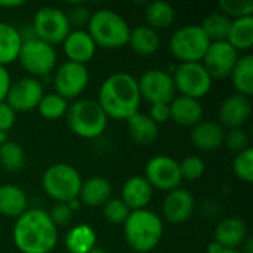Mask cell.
Segmentation results:
<instances>
[{
	"label": "cell",
	"instance_id": "6da1fadb",
	"mask_svg": "<svg viewBox=\"0 0 253 253\" xmlns=\"http://www.w3.org/2000/svg\"><path fill=\"white\" fill-rule=\"evenodd\" d=\"M12 239L21 253H50L58 245V228L50 221L47 211L27 209L16 218Z\"/></svg>",
	"mask_w": 253,
	"mask_h": 253
},
{
	"label": "cell",
	"instance_id": "7a4b0ae2",
	"mask_svg": "<svg viewBox=\"0 0 253 253\" xmlns=\"http://www.w3.org/2000/svg\"><path fill=\"white\" fill-rule=\"evenodd\" d=\"M141 101L138 79L129 73H114L102 82L96 102L108 119L127 120L139 113Z\"/></svg>",
	"mask_w": 253,
	"mask_h": 253
},
{
	"label": "cell",
	"instance_id": "3957f363",
	"mask_svg": "<svg viewBox=\"0 0 253 253\" xmlns=\"http://www.w3.org/2000/svg\"><path fill=\"white\" fill-rule=\"evenodd\" d=\"M125 240L127 246L138 253L154 251L163 237V222L160 216L148 209L132 211L123 224Z\"/></svg>",
	"mask_w": 253,
	"mask_h": 253
},
{
	"label": "cell",
	"instance_id": "277c9868",
	"mask_svg": "<svg viewBox=\"0 0 253 253\" xmlns=\"http://www.w3.org/2000/svg\"><path fill=\"white\" fill-rule=\"evenodd\" d=\"M86 31L96 47L119 49L127 44L130 27L120 13L111 9H98L90 15Z\"/></svg>",
	"mask_w": 253,
	"mask_h": 253
},
{
	"label": "cell",
	"instance_id": "5b68a950",
	"mask_svg": "<svg viewBox=\"0 0 253 253\" xmlns=\"http://www.w3.org/2000/svg\"><path fill=\"white\" fill-rule=\"evenodd\" d=\"M65 119L70 130L84 139L101 136L108 125L107 114L93 99H76L68 105Z\"/></svg>",
	"mask_w": 253,
	"mask_h": 253
},
{
	"label": "cell",
	"instance_id": "8992f818",
	"mask_svg": "<svg viewBox=\"0 0 253 253\" xmlns=\"http://www.w3.org/2000/svg\"><path fill=\"white\" fill-rule=\"evenodd\" d=\"M82 176L79 170L68 163H55L49 166L42 178L44 193L56 203H68L79 199Z\"/></svg>",
	"mask_w": 253,
	"mask_h": 253
},
{
	"label": "cell",
	"instance_id": "52a82bcc",
	"mask_svg": "<svg viewBox=\"0 0 253 253\" xmlns=\"http://www.w3.org/2000/svg\"><path fill=\"white\" fill-rule=\"evenodd\" d=\"M211 42L200 25H185L178 28L169 40L172 55L182 62H202Z\"/></svg>",
	"mask_w": 253,
	"mask_h": 253
},
{
	"label": "cell",
	"instance_id": "ba28073f",
	"mask_svg": "<svg viewBox=\"0 0 253 253\" xmlns=\"http://www.w3.org/2000/svg\"><path fill=\"white\" fill-rule=\"evenodd\" d=\"M31 28L36 34V39L50 46L62 43L71 31L67 13L55 6L40 7L33 18Z\"/></svg>",
	"mask_w": 253,
	"mask_h": 253
},
{
	"label": "cell",
	"instance_id": "9c48e42d",
	"mask_svg": "<svg viewBox=\"0 0 253 253\" xmlns=\"http://www.w3.org/2000/svg\"><path fill=\"white\" fill-rule=\"evenodd\" d=\"M175 89L182 96L200 101L212 89V77L202 62H182L172 74Z\"/></svg>",
	"mask_w": 253,
	"mask_h": 253
},
{
	"label": "cell",
	"instance_id": "30bf717a",
	"mask_svg": "<svg viewBox=\"0 0 253 253\" xmlns=\"http://www.w3.org/2000/svg\"><path fill=\"white\" fill-rule=\"evenodd\" d=\"M56 59L58 55L55 47L39 39H30L22 42L18 55L21 67L34 79L50 74L56 65Z\"/></svg>",
	"mask_w": 253,
	"mask_h": 253
},
{
	"label": "cell",
	"instance_id": "8fae6325",
	"mask_svg": "<svg viewBox=\"0 0 253 253\" xmlns=\"http://www.w3.org/2000/svg\"><path fill=\"white\" fill-rule=\"evenodd\" d=\"M138 87H139L141 99L147 101L150 105L170 104L172 99L176 96V89L172 74L159 68L147 70L138 79Z\"/></svg>",
	"mask_w": 253,
	"mask_h": 253
},
{
	"label": "cell",
	"instance_id": "7c38bea8",
	"mask_svg": "<svg viewBox=\"0 0 253 253\" xmlns=\"http://www.w3.org/2000/svg\"><path fill=\"white\" fill-rule=\"evenodd\" d=\"M144 178L153 187V190L172 191L181 187L182 176L179 170V162L168 156H156L145 166Z\"/></svg>",
	"mask_w": 253,
	"mask_h": 253
},
{
	"label": "cell",
	"instance_id": "4fadbf2b",
	"mask_svg": "<svg viewBox=\"0 0 253 253\" xmlns=\"http://www.w3.org/2000/svg\"><path fill=\"white\" fill-rule=\"evenodd\" d=\"M89 84V71L86 65H80L76 62H64L53 76L55 93L62 96L64 99H76L79 98Z\"/></svg>",
	"mask_w": 253,
	"mask_h": 253
},
{
	"label": "cell",
	"instance_id": "5bb4252c",
	"mask_svg": "<svg viewBox=\"0 0 253 253\" xmlns=\"http://www.w3.org/2000/svg\"><path fill=\"white\" fill-rule=\"evenodd\" d=\"M43 95L44 90L40 80L34 77H22L10 83L4 102L15 113H27L37 110Z\"/></svg>",
	"mask_w": 253,
	"mask_h": 253
},
{
	"label": "cell",
	"instance_id": "9a60e30c",
	"mask_svg": "<svg viewBox=\"0 0 253 253\" xmlns=\"http://www.w3.org/2000/svg\"><path fill=\"white\" fill-rule=\"evenodd\" d=\"M237 59L239 52L227 40L212 42L202 59V64L212 77V80H215L230 77Z\"/></svg>",
	"mask_w": 253,
	"mask_h": 253
},
{
	"label": "cell",
	"instance_id": "2e32d148",
	"mask_svg": "<svg viewBox=\"0 0 253 253\" xmlns=\"http://www.w3.org/2000/svg\"><path fill=\"white\" fill-rule=\"evenodd\" d=\"M252 114V102L251 98L243 95H231L225 98L219 107L218 117L219 125L227 129H243Z\"/></svg>",
	"mask_w": 253,
	"mask_h": 253
},
{
	"label": "cell",
	"instance_id": "e0dca14e",
	"mask_svg": "<svg viewBox=\"0 0 253 253\" xmlns=\"http://www.w3.org/2000/svg\"><path fill=\"white\" fill-rule=\"evenodd\" d=\"M194 197L190 191L184 188H176L168 193L163 200V215L170 224H182L188 221L194 212Z\"/></svg>",
	"mask_w": 253,
	"mask_h": 253
},
{
	"label": "cell",
	"instance_id": "ac0fdd59",
	"mask_svg": "<svg viewBox=\"0 0 253 253\" xmlns=\"http://www.w3.org/2000/svg\"><path fill=\"white\" fill-rule=\"evenodd\" d=\"M64 44V53L70 62H76L80 65H86L96 53V44L89 36L86 30H71Z\"/></svg>",
	"mask_w": 253,
	"mask_h": 253
},
{
	"label": "cell",
	"instance_id": "d6986e66",
	"mask_svg": "<svg viewBox=\"0 0 253 253\" xmlns=\"http://www.w3.org/2000/svg\"><path fill=\"white\" fill-rule=\"evenodd\" d=\"M225 129L212 120H202L190 130L191 144L202 151H213L224 145Z\"/></svg>",
	"mask_w": 253,
	"mask_h": 253
},
{
	"label": "cell",
	"instance_id": "ffe728a7",
	"mask_svg": "<svg viewBox=\"0 0 253 253\" xmlns=\"http://www.w3.org/2000/svg\"><path fill=\"white\" fill-rule=\"evenodd\" d=\"M153 187L144 176H130L122 188V200L130 211H142L151 203Z\"/></svg>",
	"mask_w": 253,
	"mask_h": 253
},
{
	"label": "cell",
	"instance_id": "44dd1931",
	"mask_svg": "<svg viewBox=\"0 0 253 253\" xmlns=\"http://www.w3.org/2000/svg\"><path fill=\"white\" fill-rule=\"evenodd\" d=\"M213 237L225 249H239L249 237L248 225L240 218H227L216 225Z\"/></svg>",
	"mask_w": 253,
	"mask_h": 253
},
{
	"label": "cell",
	"instance_id": "7402d4cb",
	"mask_svg": "<svg viewBox=\"0 0 253 253\" xmlns=\"http://www.w3.org/2000/svg\"><path fill=\"white\" fill-rule=\"evenodd\" d=\"M170 120L179 126L193 127L203 120V107L200 101L188 96H175L169 104Z\"/></svg>",
	"mask_w": 253,
	"mask_h": 253
},
{
	"label": "cell",
	"instance_id": "603a6c76",
	"mask_svg": "<svg viewBox=\"0 0 253 253\" xmlns=\"http://www.w3.org/2000/svg\"><path fill=\"white\" fill-rule=\"evenodd\" d=\"M113 194L110 181L104 176H90L82 182L79 200L89 208H102Z\"/></svg>",
	"mask_w": 253,
	"mask_h": 253
},
{
	"label": "cell",
	"instance_id": "cb8c5ba5",
	"mask_svg": "<svg viewBox=\"0 0 253 253\" xmlns=\"http://www.w3.org/2000/svg\"><path fill=\"white\" fill-rule=\"evenodd\" d=\"M28 209L25 191L15 184L0 185V215L6 218H19Z\"/></svg>",
	"mask_w": 253,
	"mask_h": 253
},
{
	"label": "cell",
	"instance_id": "d4e9b609",
	"mask_svg": "<svg viewBox=\"0 0 253 253\" xmlns=\"http://www.w3.org/2000/svg\"><path fill=\"white\" fill-rule=\"evenodd\" d=\"M127 44L139 56H151L160 47V36L148 25H138L130 28Z\"/></svg>",
	"mask_w": 253,
	"mask_h": 253
},
{
	"label": "cell",
	"instance_id": "484cf974",
	"mask_svg": "<svg viewBox=\"0 0 253 253\" xmlns=\"http://www.w3.org/2000/svg\"><path fill=\"white\" fill-rule=\"evenodd\" d=\"M127 132L133 142L139 145H150L159 136V126L150 119L148 114L136 113L126 120Z\"/></svg>",
	"mask_w": 253,
	"mask_h": 253
},
{
	"label": "cell",
	"instance_id": "4316f807",
	"mask_svg": "<svg viewBox=\"0 0 253 253\" xmlns=\"http://www.w3.org/2000/svg\"><path fill=\"white\" fill-rule=\"evenodd\" d=\"M22 39L19 30L10 24L0 22V67L18 61Z\"/></svg>",
	"mask_w": 253,
	"mask_h": 253
},
{
	"label": "cell",
	"instance_id": "83f0119b",
	"mask_svg": "<svg viewBox=\"0 0 253 253\" xmlns=\"http://www.w3.org/2000/svg\"><path fill=\"white\" fill-rule=\"evenodd\" d=\"M65 248L70 253H87L96 248V233L87 224H79L65 234Z\"/></svg>",
	"mask_w": 253,
	"mask_h": 253
},
{
	"label": "cell",
	"instance_id": "f1b7e54d",
	"mask_svg": "<svg viewBox=\"0 0 253 253\" xmlns=\"http://www.w3.org/2000/svg\"><path fill=\"white\" fill-rule=\"evenodd\" d=\"M231 82L239 95L251 98L253 95V56H239L231 74Z\"/></svg>",
	"mask_w": 253,
	"mask_h": 253
},
{
	"label": "cell",
	"instance_id": "f546056e",
	"mask_svg": "<svg viewBox=\"0 0 253 253\" xmlns=\"http://www.w3.org/2000/svg\"><path fill=\"white\" fill-rule=\"evenodd\" d=\"M227 42L237 52H248L253 46V16L233 19Z\"/></svg>",
	"mask_w": 253,
	"mask_h": 253
},
{
	"label": "cell",
	"instance_id": "4dcf8cb0",
	"mask_svg": "<svg viewBox=\"0 0 253 253\" xmlns=\"http://www.w3.org/2000/svg\"><path fill=\"white\" fill-rule=\"evenodd\" d=\"M145 25L156 31L169 28L175 21V9L169 3L162 0L151 1L145 7Z\"/></svg>",
	"mask_w": 253,
	"mask_h": 253
},
{
	"label": "cell",
	"instance_id": "1f68e13d",
	"mask_svg": "<svg viewBox=\"0 0 253 253\" xmlns=\"http://www.w3.org/2000/svg\"><path fill=\"white\" fill-rule=\"evenodd\" d=\"M230 27H231V19L225 16L222 12H215L208 15L200 24V28L208 36L211 43L225 42L230 33Z\"/></svg>",
	"mask_w": 253,
	"mask_h": 253
},
{
	"label": "cell",
	"instance_id": "d6a6232c",
	"mask_svg": "<svg viewBox=\"0 0 253 253\" xmlns=\"http://www.w3.org/2000/svg\"><path fill=\"white\" fill-rule=\"evenodd\" d=\"M68 105H70L68 101L64 99L62 96H59L58 93H55V92L53 93H44L39 107H37V111L44 120L55 122V120L65 117Z\"/></svg>",
	"mask_w": 253,
	"mask_h": 253
},
{
	"label": "cell",
	"instance_id": "836d02e7",
	"mask_svg": "<svg viewBox=\"0 0 253 253\" xmlns=\"http://www.w3.org/2000/svg\"><path fill=\"white\" fill-rule=\"evenodd\" d=\"M0 165L9 172H19L25 166L24 148L9 139L0 144Z\"/></svg>",
	"mask_w": 253,
	"mask_h": 253
},
{
	"label": "cell",
	"instance_id": "e575fe53",
	"mask_svg": "<svg viewBox=\"0 0 253 253\" xmlns=\"http://www.w3.org/2000/svg\"><path fill=\"white\" fill-rule=\"evenodd\" d=\"M102 212H104V218L114 225H123L127 219V216L130 215V209L123 203L122 199H116L111 197L104 206H102Z\"/></svg>",
	"mask_w": 253,
	"mask_h": 253
},
{
	"label": "cell",
	"instance_id": "d590c367",
	"mask_svg": "<svg viewBox=\"0 0 253 253\" xmlns=\"http://www.w3.org/2000/svg\"><path fill=\"white\" fill-rule=\"evenodd\" d=\"M233 170L240 181L248 184L253 182V148H248L236 154V159L233 162Z\"/></svg>",
	"mask_w": 253,
	"mask_h": 253
},
{
	"label": "cell",
	"instance_id": "8d00e7d4",
	"mask_svg": "<svg viewBox=\"0 0 253 253\" xmlns=\"http://www.w3.org/2000/svg\"><path fill=\"white\" fill-rule=\"evenodd\" d=\"M219 7L231 21L253 16V1L251 0H221Z\"/></svg>",
	"mask_w": 253,
	"mask_h": 253
},
{
	"label": "cell",
	"instance_id": "74e56055",
	"mask_svg": "<svg viewBox=\"0 0 253 253\" xmlns=\"http://www.w3.org/2000/svg\"><path fill=\"white\" fill-rule=\"evenodd\" d=\"M182 181H197L206 172V163L199 156H188L179 163Z\"/></svg>",
	"mask_w": 253,
	"mask_h": 253
},
{
	"label": "cell",
	"instance_id": "f35d334b",
	"mask_svg": "<svg viewBox=\"0 0 253 253\" xmlns=\"http://www.w3.org/2000/svg\"><path fill=\"white\" fill-rule=\"evenodd\" d=\"M224 145L230 151L239 154L251 148V139H249V135L243 129H231V130H225Z\"/></svg>",
	"mask_w": 253,
	"mask_h": 253
},
{
	"label": "cell",
	"instance_id": "ab89813d",
	"mask_svg": "<svg viewBox=\"0 0 253 253\" xmlns=\"http://www.w3.org/2000/svg\"><path fill=\"white\" fill-rule=\"evenodd\" d=\"M73 213L74 212L68 208L67 203H55L50 211H47V215L56 228L68 225L73 219Z\"/></svg>",
	"mask_w": 253,
	"mask_h": 253
},
{
	"label": "cell",
	"instance_id": "60d3db41",
	"mask_svg": "<svg viewBox=\"0 0 253 253\" xmlns=\"http://www.w3.org/2000/svg\"><path fill=\"white\" fill-rule=\"evenodd\" d=\"M65 13H67V12H65ZM90 15H92V13L89 12L87 7H84V6H73V7L68 10L67 18H68L70 25H76V27H79V30H80V27L87 25V22H89V19H90Z\"/></svg>",
	"mask_w": 253,
	"mask_h": 253
},
{
	"label": "cell",
	"instance_id": "b9f144b4",
	"mask_svg": "<svg viewBox=\"0 0 253 253\" xmlns=\"http://www.w3.org/2000/svg\"><path fill=\"white\" fill-rule=\"evenodd\" d=\"M16 123V113L3 101L0 102V132L7 133Z\"/></svg>",
	"mask_w": 253,
	"mask_h": 253
},
{
	"label": "cell",
	"instance_id": "7bdbcfd3",
	"mask_svg": "<svg viewBox=\"0 0 253 253\" xmlns=\"http://www.w3.org/2000/svg\"><path fill=\"white\" fill-rule=\"evenodd\" d=\"M150 119L159 126L170 120V110L169 104H153L150 108Z\"/></svg>",
	"mask_w": 253,
	"mask_h": 253
},
{
	"label": "cell",
	"instance_id": "ee69618b",
	"mask_svg": "<svg viewBox=\"0 0 253 253\" xmlns=\"http://www.w3.org/2000/svg\"><path fill=\"white\" fill-rule=\"evenodd\" d=\"M10 83H12V80H10L9 71L6 70V67H0V102H3L6 99Z\"/></svg>",
	"mask_w": 253,
	"mask_h": 253
},
{
	"label": "cell",
	"instance_id": "f6af8a7d",
	"mask_svg": "<svg viewBox=\"0 0 253 253\" xmlns=\"http://www.w3.org/2000/svg\"><path fill=\"white\" fill-rule=\"evenodd\" d=\"M24 4H25L24 0H0L1 9H18Z\"/></svg>",
	"mask_w": 253,
	"mask_h": 253
},
{
	"label": "cell",
	"instance_id": "bcb514c9",
	"mask_svg": "<svg viewBox=\"0 0 253 253\" xmlns=\"http://www.w3.org/2000/svg\"><path fill=\"white\" fill-rule=\"evenodd\" d=\"M224 249H225V248H222L219 243H216V242L213 240V242L209 243V246H208V253H221Z\"/></svg>",
	"mask_w": 253,
	"mask_h": 253
},
{
	"label": "cell",
	"instance_id": "7dc6e473",
	"mask_svg": "<svg viewBox=\"0 0 253 253\" xmlns=\"http://www.w3.org/2000/svg\"><path fill=\"white\" fill-rule=\"evenodd\" d=\"M87 253H107V252H105V251H102L101 248H93L92 251H89Z\"/></svg>",
	"mask_w": 253,
	"mask_h": 253
},
{
	"label": "cell",
	"instance_id": "c3c4849f",
	"mask_svg": "<svg viewBox=\"0 0 253 253\" xmlns=\"http://www.w3.org/2000/svg\"><path fill=\"white\" fill-rule=\"evenodd\" d=\"M221 253H242L239 249H224Z\"/></svg>",
	"mask_w": 253,
	"mask_h": 253
}]
</instances>
